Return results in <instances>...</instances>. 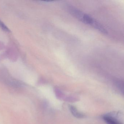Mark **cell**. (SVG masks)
<instances>
[{
	"instance_id": "1",
	"label": "cell",
	"mask_w": 124,
	"mask_h": 124,
	"mask_svg": "<svg viewBox=\"0 0 124 124\" xmlns=\"http://www.w3.org/2000/svg\"><path fill=\"white\" fill-rule=\"evenodd\" d=\"M103 118L107 124H122L114 114L104 115Z\"/></svg>"
},
{
	"instance_id": "2",
	"label": "cell",
	"mask_w": 124,
	"mask_h": 124,
	"mask_svg": "<svg viewBox=\"0 0 124 124\" xmlns=\"http://www.w3.org/2000/svg\"><path fill=\"white\" fill-rule=\"evenodd\" d=\"M67 9L71 15L82 21L85 14L72 6H69L67 8Z\"/></svg>"
},
{
	"instance_id": "3",
	"label": "cell",
	"mask_w": 124,
	"mask_h": 124,
	"mask_svg": "<svg viewBox=\"0 0 124 124\" xmlns=\"http://www.w3.org/2000/svg\"><path fill=\"white\" fill-rule=\"evenodd\" d=\"M69 108L71 113L75 117L78 118H82L85 117V115L79 112L77 108L74 106L71 105L70 106Z\"/></svg>"
},
{
	"instance_id": "4",
	"label": "cell",
	"mask_w": 124,
	"mask_h": 124,
	"mask_svg": "<svg viewBox=\"0 0 124 124\" xmlns=\"http://www.w3.org/2000/svg\"><path fill=\"white\" fill-rule=\"evenodd\" d=\"M95 21V20L90 16L85 14L82 22L86 24L92 26Z\"/></svg>"
},
{
	"instance_id": "5",
	"label": "cell",
	"mask_w": 124,
	"mask_h": 124,
	"mask_svg": "<svg viewBox=\"0 0 124 124\" xmlns=\"http://www.w3.org/2000/svg\"><path fill=\"white\" fill-rule=\"evenodd\" d=\"M92 26H93L95 29L100 31L101 32L104 34H107V31L106 29L103 27V26L100 23L96 21H95L93 24Z\"/></svg>"
},
{
	"instance_id": "6",
	"label": "cell",
	"mask_w": 124,
	"mask_h": 124,
	"mask_svg": "<svg viewBox=\"0 0 124 124\" xmlns=\"http://www.w3.org/2000/svg\"><path fill=\"white\" fill-rule=\"evenodd\" d=\"M0 27H1L2 29L4 31L6 32L10 31V30L8 29L7 27L4 24V23H3L0 20Z\"/></svg>"
}]
</instances>
